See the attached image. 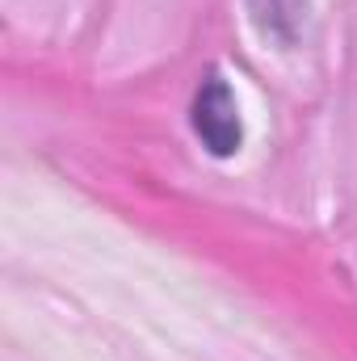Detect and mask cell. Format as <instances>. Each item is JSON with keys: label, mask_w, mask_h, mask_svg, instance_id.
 I'll return each mask as SVG.
<instances>
[{"label": "cell", "mask_w": 357, "mask_h": 361, "mask_svg": "<svg viewBox=\"0 0 357 361\" xmlns=\"http://www.w3.org/2000/svg\"><path fill=\"white\" fill-rule=\"evenodd\" d=\"M189 122L193 135L202 139V147L219 160L236 156L244 143V118H240V101L227 85L223 72H206L202 85L193 89V105H189Z\"/></svg>", "instance_id": "6da1fadb"}, {"label": "cell", "mask_w": 357, "mask_h": 361, "mask_svg": "<svg viewBox=\"0 0 357 361\" xmlns=\"http://www.w3.org/2000/svg\"><path fill=\"white\" fill-rule=\"evenodd\" d=\"M244 8L265 47L290 51V47H298V38L307 30L311 0H244Z\"/></svg>", "instance_id": "7a4b0ae2"}]
</instances>
